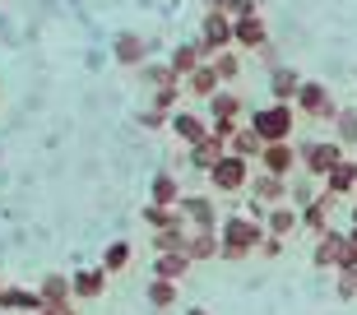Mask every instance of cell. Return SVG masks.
I'll list each match as a JSON object with an SVG mask.
<instances>
[{
	"instance_id": "ba28073f",
	"label": "cell",
	"mask_w": 357,
	"mask_h": 315,
	"mask_svg": "<svg viewBox=\"0 0 357 315\" xmlns=\"http://www.w3.org/2000/svg\"><path fill=\"white\" fill-rule=\"evenodd\" d=\"M297 167H302V148L292 144H265V153H260V171H269V176H297Z\"/></svg>"
},
{
	"instance_id": "7c38bea8",
	"label": "cell",
	"mask_w": 357,
	"mask_h": 315,
	"mask_svg": "<svg viewBox=\"0 0 357 315\" xmlns=\"http://www.w3.org/2000/svg\"><path fill=\"white\" fill-rule=\"evenodd\" d=\"M176 209L185 213V223H190V227H199V232H218V209H213L209 195H181Z\"/></svg>"
},
{
	"instance_id": "9a60e30c",
	"label": "cell",
	"mask_w": 357,
	"mask_h": 315,
	"mask_svg": "<svg viewBox=\"0 0 357 315\" xmlns=\"http://www.w3.org/2000/svg\"><path fill=\"white\" fill-rule=\"evenodd\" d=\"M107 269L102 264H98V269H75V274H70V288H75V302H98V297H102L107 292Z\"/></svg>"
},
{
	"instance_id": "83f0119b",
	"label": "cell",
	"mask_w": 357,
	"mask_h": 315,
	"mask_svg": "<svg viewBox=\"0 0 357 315\" xmlns=\"http://www.w3.org/2000/svg\"><path fill=\"white\" fill-rule=\"evenodd\" d=\"M130 260H135L130 241H112V246L102 250V269H107V274H121V269H130Z\"/></svg>"
},
{
	"instance_id": "ffe728a7",
	"label": "cell",
	"mask_w": 357,
	"mask_h": 315,
	"mask_svg": "<svg viewBox=\"0 0 357 315\" xmlns=\"http://www.w3.org/2000/svg\"><path fill=\"white\" fill-rule=\"evenodd\" d=\"M204 61H209V56H204V47H199V42H181V47L172 52V61H167V66H172L176 79H190L199 66H204Z\"/></svg>"
},
{
	"instance_id": "ac0fdd59",
	"label": "cell",
	"mask_w": 357,
	"mask_h": 315,
	"mask_svg": "<svg viewBox=\"0 0 357 315\" xmlns=\"http://www.w3.org/2000/svg\"><path fill=\"white\" fill-rule=\"evenodd\" d=\"M0 311L38 315V311H47V302H42V292H28V288H10V283H5V292H0Z\"/></svg>"
},
{
	"instance_id": "d6a6232c",
	"label": "cell",
	"mask_w": 357,
	"mask_h": 315,
	"mask_svg": "<svg viewBox=\"0 0 357 315\" xmlns=\"http://www.w3.org/2000/svg\"><path fill=\"white\" fill-rule=\"evenodd\" d=\"M339 274H357V232H348L344 255H339Z\"/></svg>"
},
{
	"instance_id": "6da1fadb",
	"label": "cell",
	"mask_w": 357,
	"mask_h": 315,
	"mask_svg": "<svg viewBox=\"0 0 357 315\" xmlns=\"http://www.w3.org/2000/svg\"><path fill=\"white\" fill-rule=\"evenodd\" d=\"M265 223L251 218V213H232L218 223V241H223V260H246V255H260L265 246Z\"/></svg>"
},
{
	"instance_id": "30bf717a",
	"label": "cell",
	"mask_w": 357,
	"mask_h": 315,
	"mask_svg": "<svg viewBox=\"0 0 357 315\" xmlns=\"http://www.w3.org/2000/svg\"><path fill=\"white\" fill-rule=\"evenodd\" d=\"M167 130L190 148V144H199V139H209V116H199V112H190V107H176L172 121H167Z\"/></svg>"
},
{
	"instance_id": "9c48e42d",
	"label": "cell",
	"mask_w": 357,
	"mask_h": 315,
	"mask_svg": "<svg viewBox=\"0 0 357 315\" xmlns=\"http://www.w3.org/2000/svg\"><path fill=\"white\" fill-rule=\"evenodd\" d=\"M149 52H153V42H149L144 33H116V42H112V56H116V66H126V70H144Z\"/></svg>"
},
{
	"instance_id": "d590c367",
	"label": "cell",
	"mask_w": 357,
	"mask_h": 315,
	"mask_svg": "<svg viewBox=\"0 0 357 315\" xmlns=\"http://www.w3.org/2000/svg\"><path fill=\"white\" fill-rule=\"evenodd\" d=\"M283 246H288L283 236H265V246H260V255H265V260H278V255H283Z\"/></svg>"
},
{
	"instance_id": "2e32d148",
	"label": "cell",
	"mask_w": 357,
	"mask_h": 315,
	"mask_svg": "<svg viewBox=\"0 0 357 315\" xmlns=\"http://www.w3.org/2000/svg\"><path fill=\"white\" fill-rule=\"evenodd\" d=\"M190 255L185 250H153V278H167V283H181L190 274Z\"/></svg>"
},
{
	"instance_id": "7402d4cb",
	"label": "cell",
	"mask_w": 357,
	"mask_h": 315,
	"mask_svg": "<svg viewBox=\"0 0 357 315\" xmlns=\"http://www.w3.org/2000/svg\"><path fill=\"white\" fill-rule=\"evenodd\" d=\"M185 255L190 260H218L223 255V241H218V232H199V227H190V241H185Z\"/></svg>"
},
{
	"instance_id": "d4e9b609",
	"label": "cell",
	"mask_w": 357,
	"mask_h": 315,
	"mask_svg": "<svg viewBox=\"0 0 357 315\" xmlns=\"http://www.w3.org/2000/svg\"><path fill=\"white\" fill-rule=\"evenodd\" d=\"M353 185H357V167H353V162H339V167L325 176V195L348 199V195H353Z\"/></svg>"
},
{
	"instance_id": "4fadbf2b",
	"label": "cell",
	"mask_w": 357,
	"mask_h": 315,
	"mask_svg": "<svg viewBox=\"0 0 357 315\" xmlns=\"http://www.w3.org/2000/svg\"><path fill=\"white\" fill-rule=\"evenodd\" d=\"M334 204H339V199L334 195H316L311 199V204H302V232H311V236H325L330 232V218H334Z\"/></svg>"
},
{
	"instance_id": "cb8c5ba5",
	"label": "cell",
	"mask_w": 357,
	"mask_h": 315,
	"mask_svg": "<svg viewBox=\"0 0 357 315\" xmlns=\"http://www.w3.org/2000/svg\"><path fill=\"white\" fill-rule=\"evenodd\" d=\"M227 148H232L237 158H246V162H255V158L265 153V139H260V130H255V125H241V130L232 135V144H227Z\"/></svg>"
},
{
	"instance_id": "5bb4252c",
	"label": "cell",
	"mask_w": 357,
	"mask_h": 315,
	"mask_svg": "<svg viewBox=\"0 0 357 315\" xmlns=\"http://www.w3.org/2000/svg\"><path fill=\"white\" fill-rule=\"evenodd\" d=\"M185 158H190V167H195V171H204V176H209V171H213V167H218V162L227 158V139L209 135V139H199V144H190V148H185Z\"/></svg>"
},
{
	"instance_id": "60d3db41",
	"label": "cell",
	"mask_w": 357,
	"mask_h": 315,
	"mask_svg": "<svg viewBox=\"0 0 357 315\" xmlns=\"http://www.w3.org/2000/svg\"><path fill=\"white\" fill-rule=\"evenodd\" d=\"M353 167H357V162H353Z\"/></svg>"
},
{
	"instance_id": "8fae6325",
	"label": "cell",
	"mask_w": 357,
	"mask_h": 315,
	"mask_svg": "<svg viewBox=\"0 0 357 315\" xmlns=\"http://www.w3.org/2000/svg\"><path fill=\"white\" fill-rule=\"evenodd\" d=\"M246 190H251V204H260V209L288 204V181H283V176H269V171H255Z\"/></svg>"
},
{
	"instance_id": "5b68a950",
	"label": "cell",
	"mask_w": 357,
	"mask_h": 315,
	"mask_svg": "<svg viewBox=\"0 0 357 315\" xmlns=\"http://www.w3.org/2000/svg\"><path fill=\"white\" fill-rule=\"evenodd\" d=\"M339 162H348L339 139H311V144L302 148V167H306V176H320V181H325V176H330Z\"/></svg>"
},
{
	"instance_id": "277c9868",
	"label": "cell",
	"mask_w": 357,
	"mask_h": 315,
	"mask_svg": "<svg viewBox=\"0 0 357 315\" xmlns=\"http://www.w3.org/2000/svg\"><path fill=\"white\" fill-rule=\"evenodd\" d=\"M251 176H255L251 162H246V158H237L232 148H227V158L209 171V185L218 190V195H241V190L251 185Z\"/></svg>"
},
{
	"instance_id": "8d00e7d4",
	"label": "cell",
	"mask_w": 357,
	"mask_h": 315,
	"mask_svg": "<svg viewBox=\"0 0 357 315\" xmlns=\"http://www.w3.org/2000/svg\"><path fill=\"white\" fill-rule=\"evenodd\" d=\"M339 297H344V302L357 297V274H339Z\"/></svg>"
},
{
	"instance_id": "ab89813d",
	"label": "cell",
	"mask_w": 357,
	"mask_h": 315,
	"mask_svg": "<svg viewBox=\"0 0 357 315\" xmlns=\"http://www.w3.org/2000/svg\"><path fill=\"white\" fill-rule=\"evenodd\" d=\"M0 292H5V278H0Z\"/></svg>"
},
{
	"instance_id": "f35d334b",
	"label": "cell",
	"mask_w": 357,
	"mask_h": 315,
	"mask_svg": "<svg viewBox=\"0 0 357 315\" xmlns=\"http://www.w3.org/2000/svg\"><path fill=\"white\" fill-rule=\"evenodd\" d=\"M38 315H56V311H52V306H47V311H38Z\"/></svg>"
},
{
	"instance_id": "e0dca14e",
	"label": "cell",
	"mask_w": 357,
	"mask_h": 315,
	"mask_svg": "<svg viewBox=\"0 0 357 315\" xmlns=\"http://www.w3.org/2000/svg\"><path fill=\"white\" fill-rule=\"evenodd\" d=\"M181 89H185V98H204V102H209L213 93H223V79H218V70L204 61L190 79H181Z\"/></svg>"
},
{
	"instance_id": "8992f818",
	"label": "cell",
	"mask_w": 357,
	"mask_h": 315,
	"mask_svg": "<svg viewBox=\"0 0 357 315\" xmlns=\"http://www.w3.org/2000/svg\"><path fill=\"white\" fill-rule=\"evenodd\" d=\"M199 47H204V56L232 52V14L204 10V24H199Z\"/></svg>"
},
{
	"instance_id": "e575fe53",
	"label": "cell",
	"mask_w": 357,
	"mask_h": 315,
	"mask_svg": "<svg viewBox=\"0 0 357 315\" xmlns=\"http://www.w3.org/2000/svg\"><path fill=\"white\" fill-rule=\"evenodd\" d=\"M241 125L237 121H209V135H218V139H227V144H232V135H237Z\"/></svg>"
},
{
	"instance_id": "44dd1931",
	"label": "cell",
	"mask_w": 357,
	"mask_h": 315,
	"mask_svg": "<svg viewBox=\"0 0 357 315\" xmlns=\"http://www.w3.org/2000/svg\"><path fill=\"white\" fill-rule=\"evenodd\" d=\"M344 241H348V232H339V227H330L325 236H316V264H320V269H339Z\"/></svg>"
},
{
	"instance_id": "1f68e13d",
	"label": "cell",
	"mask_w": 357,
	"mask_h": 315,
	"mask_svg": "<svg viewBox=\"0 0 357 315\" xmlns=\"http://www.w3.org/2000/svg\"><path fill=\"white\" fill-rule=\"evenodd\" d=\"M181 98H185L181 84H162V89H153V107H158V112H167V116L176 112V102H181Z\"/></svg>"
},
{
	"instance_id": "836d02e7",
	"label": "cell",
	"mask_w": 357,
	"mask_h": 315,
	"mask_svg": "<svg viewBox=\"0 0 357 315\" xmlns=\"http://www.w3.org/2000/svg\"><path fill=\"white\" fill-rule=\"evenodd\" d=\"M167 121H172V116H167V112H158V107H149L144 116H139V125H144V130H162Z\"/></svg>"
},
{
	"instance_id": "52a82bcc",
	"label": "cell",
	"mask_w": 357,
	"mask_h": 315,
	"mask_svg": "<svg viewBox=\"0 0 357 315\" xmlns=\"http://www.w3.org/2000/svg\"><path fill=\"white\" fill-rule=\"evenodd\" d=\"M232 47L237 52H265L269 47L265 14H241V19H232Z\"/></svg>"
},
{
	"instance_id": "484cf974",
	"label": "cell",
	"mask_w": 357,
	"mask_h": 315,
	"mask_svg": "<svg viewBox=\"0 0 357 315\" xmlns=\"http://www.w3.org/2000/svg\"><path fill=\"white\" fill-rule=\"evenodd\" d=\"M149 195H153V204H167V209H176L185 190L176 185V176H172V171H158V176H153V185H149Z\"/></svg>"
},
{
	"instance_id": "74e56055",
	"label": "cell",
	"mask_w": 357,
	"mask_h": 315,
	"mask_svg": "<svg viewBox=\"0 0 357 315\" xmlns=\"http://www.w3.org/2000/svg\"><path fill=\"white\" fill-rule=\"evenodd\" d=\"M185 315H209V311H204V306H190V311H185Z\"/></svg>"
},
{
	"instance_id": "603a6c76",
	"label": "cell",
	"mask_w": 357,
	"mask_h": 315,
	"mask_svg": "<svg viewBox=\"0 0 357 315\" xmlns=\"http://www.w3.org/2000/svg\"><path fill=\"white\" fill-rule=\"evenodd\" d=\"M297 89H302V75H297V70L278 66L274 75H269V102H292Z\"/></svg>"
},
{
	"instance_id": "4316f807",
	"label": "cell",
	"mask_w": 357,
	"mask_h": 315,
	"mask_svg": "<svg viewBox=\"0 0 357 315\" xmlns=\"http://www.w3.org/2000/svg\"><path fill=\"white\" fill-rule=\"evenodd\" d=\"M204 107H209V121H241V98H232L227 89L213 93Z\"/></svg>"
},
{
	"instance_id": "d6986e66",
	"label": "cell",
	"mask_w": 357,
	"mask_h": 315,
	"mask_svg": "<svg viewBox=\"0 0 357 315\" xmlns=\"http://www.w3.org/2000/svg\"><path fill=\"white\" fill-rule=\"evenodd\" d=\"M297 227H302V209H297V204H278V209L265 213V232L269 236H283V241H288Z\"/></svg>"
},
{
	"instance_id": "3957f363",
	"label": "cell",
	"mask_w": 357,
	"mask_h": 315,
	"mask_svg": "<svg viewBox=\"0 0 357 315\" xmlns=\"http://www.w3.org/2000/svg\"><path fill=\"white\" fill-rule=\"evenodd\" d=\"M292 107H297V116H306V121H334V116H339V107H334L330 89H325L320 79H302V89H297Z\"/></svg>"
},
{
	"instance_id": "4dcf8cb0",
	"label": "cell",
	"mask_w": 357,
	"mask_h": 315,
	"mask_svg": "<svg viewBox=\"0 0 357 315\" xmlns=\"http://www.w3.org/2000/svg\"><path fill=\"white\" fill-rule=\"evenodd\" d=\"M149 306H158V311L176 306V283H167V278H153V283H149Z\"/></svg>"
},
{
	"instance_id": "f1b7e54d",
	"label": "cell",
	"mask_w": 357,
	"mask_h": 315,
	"mask_svg": "<svg viewBox=\"0 0 357 315\" xmlns=\"http://www.w3.org/2000/svg\"><path fill=\"white\" fill-rule=\"evenodd\" d=\"M209 66L218 70V79H223V89H227V84H237V75H241V56H237V47H232V52H218V56H209Z\"/></svg>"
},
{
	"instance_id": "7a4b0ae2",
	"label": "cell",
	"mask_w": 357,
	"mask_h": 315,
	"mask_svg": "<svg viewBox=\"0 0 357 315\" xmlns=\"http://www.w3.org/2000/svg\"><path fill=\"white\" fill-rule=\"evenodd\" d=\"M251 125L260 130L265 144H288L292 135H297V107L292 102H269L260 112H251Z\"/></svg>"
},
{
	"instance_id": "f546056e",
	"label": "cell",
	"mask_w": 357,
	"mask_h": 315,
	"mask_svg": "<svg viewBox=\"0 0 357 315\" xmlns=\"http://www.w3.org/2000/svg\"><path fill=\"white\" fill-rule=\"evenodd\" d=\"M334 130H339V144H357V107H339V116H334Z\"/></svg>"
}]
</instances>
